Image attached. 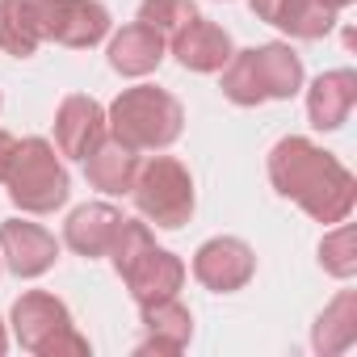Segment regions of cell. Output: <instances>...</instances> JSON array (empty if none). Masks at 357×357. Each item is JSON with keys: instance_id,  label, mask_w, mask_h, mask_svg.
<instances>
[{"instance_id": "6da1fadb", "label": "cell", "mask_w": 357, "mask_h": 357, "mask_svg": "<svg viewBox=\"0 0 357 357\" xmlns=\"http://www.w3.org/2000/svg\"><path fill=\"white\" fill-rule=\"evenodd\" d=\"M269 181L282 198H290L315 223H340L357 206V176L319 143L303 135H286L269 151Z\"/></svg>"}, {"instance_id": "7a4b0ae2", "label": "cell", "mask_w": 357, "mask_h": 357, "mask_svg": "<svg viewBox=\"0 0 357 357\" xmlns=\"http://www.w3.org/2000/svg\"><path fill=\"white\" fill-rule=\"evenodd\" d=\"M105 257L114 261V273L126 282V290H130V298H135L139 307H143V303L172 298L176 290L185 286V273H190L181 257L155 244L151 223L126 219V215H122L118 236H114V244H109Z\"/></svg>"}, {"instance_id": "3957f363", "label": "cell", "mask_w": 357, "mask_h": 357, "mask_svg": "<svg viewBox=\"0 0 357 357\" xmlns=\"http://www.w3.org/2000/svg\"><path fill=\"white\" fill-rule=\"evenodd\" d=\"M219 76H223L219 80L223 97L240 109H252L265 101H290L307 80L303 59L294 55L290 43H265V47L231 51V59L223 63Z\"/></svg>"}, {"instance_id": "277c9868", "label": "cell", "mask_w": 357, "mask_h": 357, "mask_svg": "<svg viewBox=\"0 0 357 357\" xmlns=\"http://www.w3.org/2000/svg\"><path fill=\"white\" fill-rule=\"evenodd\" d=\"M105 126H109V139L126 143L130 151H164L185 130V105L168 89L135 84L109 101Z\"/></svg>"}, {"instance_id": "5b68a950", "label": "cell", "mask_w": 357, "mask_h": 357, "mask_svg": "<svg viewBox=\"0 0 357 357\" xmlns=\"http://www.w3.org/2000/svg\"><path fill=\"white\" fill-rule=\"evenodd\" d=\"M9 328H13V340L34 357H89L93 353L89 336L76 332L68 303L55 298L51 290L17 294L9 311Z\"/></svg>"}, {"instance_id": "8992f818", "label": "cell", "mask_w": 357, "mask_h": 357, "mask_svg": "<svg viewBox=\"0 0 357 357\" xmlns=\"http://www.w3.org/2000/svg\"><path fill=\"white\" fill-rule=\"evenodd\" d=\"M9 202L22 215H55L68 194H72V176L63 168V155L51 139L30 135L17 147V160L9 168Z\"/></svg>"}, {"instance_id": "52a82bcc", "label": "cell", "mask_w": 357, "mask_h": 357, "mask_svg": "<svg viewBox=\"0 0 357 357\" xmlns=\"http://www.w3.org/2000/svg\"><path fill=\"white\" fill-rule=\"evenodd\" d=\"M130 198L139 206L143 223H155L164 231H176L194 219L198 194H194V176L176 155H151L147 164H139Z\"/></svg>"}, {"instance_id": "ba28073f", "label": "cell", "mask_w": 357, "mask_h": 357, "mask_svg": "<svg viewBox=\"0 0 357 357\" xmlns=\"http://www.w3.org/2000/svg\"><path fill=\"white\" fill-rule=\"evenodd\" d=\"M114 30L101 0H43V43H59L72 51H89L105 43Z\"/></svg>"}, {"instance_id": "9c48e42d", "label": "cell", "mask_w": 357, "mask_h": 357, "mask_svg": "<svg viewBox=\"0 0 357 357\" xmlns=\"http://www.w3.org/2000/svg\"><path fill=\"white\" fill-rule=\"evenodd\" d=\"M190 269H194L198 286H206L211 294H236L257 278V252L240 236H211L194 252Z\"/></svg>"}, {"instance_id": "30bf717a", "label": "cell", "mask_w": 357, "mask_h": 357, "mask_svg": "<svg viewBox=\"0 0 357 357\" xmlns=\"http://www.w3.org/2000/svg\"><path fill=\"white\" fill-rule=\"evenodd\" d=\"M59 261V240L30 219H5L0 223V265H9L13 278H43Z\"/></svg>"}, {"instance_id": "8fae6325", "label": "cell", "mask_w": 357, "mask_h": 357, "mask_svg": "<svg viewBox=\"0 0 357 357\" xmlns=\"http://www.w3.org/2000/svg\"><path fill=\"white\" fill-rule=\"evenodd\" d=\"M109 135L105 126V109L101 101L84 97V93H68L55 109V147L68 160H84L89 151H97V143Z\"/></svg>"}, {"instance_id": "7c38bea8", "label": "cell", "mask_w": 357, "mask_h": 357, "mask_svg": "<svg viewBox=\"0 0 357 357\" xmlns=\"http://www.w3.org/2000/svg\"><path fill=\"white\" fill-rule=\"evenodd\" d=\"M168 51L176 55V63H181L185 72H198V76H215L223 72V63L231 59V34L215 22H206L202 13L185 26V30H176L168 38Z\"/></svg>"}, {"instance_id": "4fadbf2b", "label": "cell", "mask_w": 357, "mask_h": 357, "mask_svg": "<svg viewBox=\"0 0 357 357\" xmlns=\"http://www.w3.org/2000/svg\"><path fill=\"white\" fill-rule=\"evenodd\" d=\"M139 324L147 328V340L135 344L139 357H147V353H185L190 340H194V311L176 294L160 298V303H143Z\"/></svg>"}, {"instance_id": "5bb4252c", "label": "cell", "mask_w": 357, "mask_h": 357, "mask_svg": "<svg viewBox=\"0 0 357 357\" xmlns=\"http://www.w3.org/2000/svg\"><path fill=\"white\" fill-rule=\"evenodd\" d=\"M168 55V38L143 22H130L122 30H109V47H105V59L118 76L126 80H139V76H151Z\"/></svg>"}, {"instance_id": "9a60e30c", "label": "cell", "mask_w": 357, "mask_h": 357, "mask_svg": "<svg viewBox=\"0 0 357 357\" xmlns=\"http://www.w3.org/2000/svg\"><path fill=\"white\" fill-rule=\"evenodd\" d=\"M357 105V72L353 68H332L319 72L307 89V118L315 130H340Z\"/></svg>"}, {"instance_id": "2e32d148", "label": "cell", "mask_w": 357, "mask_h": 357, "mask_svg": "<svg viewBox=\"0 0 357 357\" xmlns=\"http://www.w3.org/2000/svg\"><path fill=\"white\" fill-rule=\"evenodd\" d=\"M118 223H122V211L109 206V202H84L68 215L63 223V244L84 257V261H97L109 252L114 236H118Z\"/></svg>"}, {"instance_id": "e0dca14e", "label": "cell", "mask_w": 357, "mask_h": 357, "mask_svg": "<svg viewBox=\"0 0 357 357\" xmlns=\"http://www.w3.org/2000/svg\"><path fill=\"white\" fill-rule=\"evenodd\" d=\"M80 164H84V176H89V185H93V190L118 198V194H130V185H135L139 151H130L126 143H118V139L105 135V139L97 143V151H89Z\"/></svg>"}, {"instance_id": "ac0fdd59", "label": "cell", "mask_w": 357, "mask_h": 357, "mask_svg": "<svg viewBox=\"0 0 357 357\" xmlns=\"http://www.w3.org/2000/svg\"><path fill=\"white\" fill-rule=\"evenodd\" d=\"M357 344V290H340L311 328V349L319 357H340Z\"/></svg>"}, {"instance_id": "d6986e66", "label": "cell", "mask_w": 357, "mask_h": 357, "mask_svg": "<svg viewBox=\"0 0 357 357\" xmlns=\"http://www.w3.org/2000/svg\"><path fill=\"white\" fill-rule=\"evenodd\" d=\"M43 47V0H0V51L30 59Z\"/></svg>"}, {"instance_id": "ffe728a7", "label": "cell", "mask_w": 357, "mask_h": 357, "mask_svg": "<svg viewBox=\"0 0 357 357\" xmlns=\"http://www.w3.org/2000/svg\"><path fill=\"white\" fill-rule=\"evenodd\" d=\"M273 26L290 38H303V43H315L324 34H332L336 26V13L328 5H319V0H282V9L273 17Z\"/></svg>"}, {"instance_id": "44dd1931", "label": "cell", "mask_w": 357, "mask_h": 357, "mask_svg": "<svg viewBox=\"0 0 357 357\" xmlns=\"http://www.w3.org/2000/svg\"><path fill=\"white\" fill-rule=\"evenodd\" d=\"M319 265L336 282H349L357 273V227L349 219H340V223H332V231H324V240H319Z\"/></svg>"}, {"instance_id": "7402d4cb", "label": "cell", "mask_w": 357, "mask_h": 357, "mask_svg": "<svg viewBox=\"0 0 357 357\" xmlns=\"http://www.w3.org/2000/svg\"><path fill=\"white\" fill-rule=\"evenodd\" d=\"M194 17H198L194 0H139V22L160 30L164 38H172L176 30H185Z\"/></svg>"}, {"instance_id": "603a6c76", "label": "cell", "mask_w": 357, "mask_h": 357, "mask_svg": "<svg viewBox=\"0 0 357 357\" xmlns=\"http://www.w3.org/2000/svg\"><path fill=\"white\" fill-rule=\"evenodd\" d=\"M17 147H22V139H17V135L0 130V185L9 181V168H13V160H17Z\"/></svg>"}, {"instance_id": "cb8c5ba5", "label": "cell", "mask_w": 357, "mask_h": 357, "mask_svg": "<svg viewBox=\"0 0 357 357\" xmlns=\"http://www.w3.org/2000/svg\"><path fill=\"white\" fill-rule=\"evenodd\" d=\"M248 9H252L265 26H273V17H278V9H282V0H248Z\"/></svg>"}, {"instance_id": "d4e9b609", "label": "cell", "mask_w": 357, "mask_h": 357, "mask_svg": "<svg viewBox=\"0 0 357 357\" xmlns=\"http://www.w3.org/2000/svg\"><path fill=\"white\" fill-rule=\"evenodd\" d=\"M319 5H328L332 13H340V9H349V5H353V0H319Z\"/></svg>"}, {"instance_id": "484cf974", "label": "cell", "mask_w": 357, "mask_h": 357, "mask_svg": "<svg viewBox=\"0 0 357 357\" xmlns=\"http://www.w3.org/2000/svg\"><path fill=\"white\" fill-rule=\"evenodd\" d=\"M9 349V332H5V319H0V353Z\"/></svg>"}]
</instances>
